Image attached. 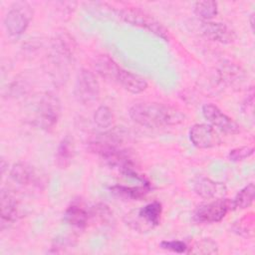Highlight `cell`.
<instances>
[{"mask_svg":"<svg viewBox=\"0 0 255 255\" xmlns=\"http://www.w3.org/2000/svg\"><path fill=\"white\" fill-rule=\"evenodd\" d=\"M232 209H234L232 200L225 197L216 198L199 205L193 214V219L198 223L219 222Z\"/></svg>","mask_w":255,"mask_h":255,"instance_id":"cell-5","label":"cell"},{"mask_svg":"<svg viewBox=\"0 0 255 255\" xmlns=\"http://www.w3.org/2000/svg\"><path fill=\"white\" fill-rule=\"evenodd\" d=\"M90 219L91 209H89L87 205L79 199H75L71 202L64 213L65 222L80 229L85 228Z\"/></svg>","mask_w":255,"mask_h":255,"instance_id":"cell-13","label":"cell"},{"mask_svg":"<svg viewBox=\"0 0 255 255\" xmlns=\"http://www.w3.org/2000/svg\"><path fill=\"white\" fill-rule=\"evenodd\" d=\"M95 68L103 78L108 80H116L121 70V67L107 55H102L97 58Z\"/></svg>","mask_w":255,"mask_h":255,"instance_id":"cell-18","label":"cell"},{"mask_svg":"<svg viewBox=\"0 0 255 255\" xmlns=\"http://www.w3.org/2000/svg\"><path fill=\"white\" fill-rule=\"evenodd\" d=\"M254 152L252 146H240L233 148L228 153V158L231 161H241L248 158Z\"/></svg>","mask_w":255,"mask_h":255,"instance_id":"cell-26","label":"cell"},{"mask_svg":"<svg viewBox=\"0 0 255 255\" xmlns=\"http://www.w3.org/2000/svg\"><path fill=\"white\" fill-rule=\"evenodd\" d=\"M75 96L84 105L92 104L99 99L100 84L94 73L86 69L79 71L75 84Z\"/></svg>","mask_w":255,"mask_h":255,"instance_id":"cell-7","label":"cell"},{"mask_svg":"<svg viewBox=\"0 0 255 255\" xmlns=\"http://www.w3.org/2000/svg\"><path fill=\"white\" fill-rule=\"evenodd\" d=\"M254 13L253 14H251V16H250V25H251V29L252 30H254Z\"/></svg>","mask_w":255,"mask_h":255,"instance_id":"cell-29","label":"cell"},{"mask_svg":"<svg viewBox=\"0 0 255 255\" xmlns=\"http://www.w3.org/2000/svg\"><path fill=\"white\" fill-rule=\"evenodd\" d=\"M191 188L195 194L204 199L225 197L227 187L222 182L214 181L208 177L196 176L191 180Z\"/></svg>","mask_w":255,"mask_h":255,"instance_id":"cell-11","label":"cell"},{"mask_svg":"<svg viewBox=\"0 0 255 255\" xmlns=\"http://www.w3.org/2000/svg\"><path fill=\"white\" fill-rule=\"evenodd\" d=\"M74 155H75L74 141L70 136L67 135L61 140L58 146V149L56 152V159H55L56 165L61 169L67 168L71 164L74 158Z\"/></svg>","mask_w":255,"mask_h":255,"instance_id":"cell-15","label":"cell"},{"mask_svg":"<svg viewBox=\"0 0 255 255\" xmlns=\"http://www.w3.org/2000/svg\"><path fill=\"white\" fill-rule=\"evenodd\" d=\"M61 115V103L59 99L50 93L41 96L37 103L34 124L42 129L52 128L58 122Z\"/></svg>","mask_w":255,"mask_h":255,"instance_id":"cell-3","label":"cell"},{"mask_svg":"<svg viewBox=\"0 0 255 255\" xmlns=\"http://www.w3.org/2000/svg\"><path fill=\"white\" fill-rule=\"evenodd\" d=\"M130 119L146 128L174 126L184 121L180 111L160 103H137L129 109Z\"/></svg>","mask_w":255,"mask_h":255,"instance_id":"cell-1","label":"cell"},{"mask_svg":"<svg viewBox=\"0 0 255 255\" xmlns=\"http://www.w3.org/2000/svg\"><path fill=\"white\" fill-rule=\"evenodd\" d=\"M54 42L56 51L64 58L71 59L75 51V41L73 40V38L68 33L64 32L58 34Z\"/></svg>","mask_w":255,"mask_h":255,"instance_id":"cell-20","label":"cell"},{"mask_svg":"<svg viewBox=\"0 0 255 255\" xmlns=\"http://www.w3.org/2000/svg\"><path fill=\"white\" fill-rule=\"evenodd\" d=\"M219 75L220 79L227 85H232L235 82L240 81L243 77L240 68L231 64L223 65L219 71Z\"/></svg>","mask_w":255,"mask_h":255,"instance_id":"cell-24","label":"cell"},{"mask_svg":"<svg viewBox=\"0 0 255 255\" xmlns=\"http://www.w3.org/2000/svg\"><path fill=\"white\" fill-rule=\"evenodd\" d=\"M254 94H253V91L251 92L250 95L247 96L246 100L244 101L243 105H242V110L244 113H252V110H253V104H254Z\"/></svg>","mask_w":255,"mask_h":255,"instance_id":"cell-28","label":"cell"},{"mask_svg":"<svg viewBox=\"0 0 255 255\" xmlns=\"http://www.w3.org/2000/svg\"><path fill=\"white\" fill-rule=\"evenodd\" d=\"M218 252V246L216 242L209 238L201 239L194 243L192 247H188L187 253L193 254H214Z\"/></svg>","mask_w":255,"mask_h":255,"instance_id":"cell-23","label":"cell"},{"mask_svg":"<svg viewBox=\"0 0 255 255\" xmlns=\"http://www.w3.org/2000/svg\"><path fill=\"white\" fill-rule=\"evenodd\" d=\"M194 14L201 21H210L217 15L218 7L215 1L205 0L197 1L194 3Z\"/></svg>","mask_w":255,"mask_h":255,"instance_id":"cell-19","label":"cell"},{"mask_svg":"<svg viewBox=\"0 0 255 255\" xmlns=\"http://www.w3.org/2000/svg\"><path fill=\"white\" fill-rule=\"evenodd\" d=\"M1 222H14L22 216V209L17 197L8 189H2L0 194ZM1 223V224H2Z\"/></svg>","mask_w":255,"mask_h":255,"instance_id":"cell-12","label":"cell"},{"mask_svg":"<svg viewBox=\"0 0 255 255\" xmlns=\"http://www.w3.org/2000/svg\"><path fill=\"white\" fill-rule=\"evenodd\" d=\"M254 215L253 213H249L243 218L240 219L235 225L233 226V230L238 233L239 235L249 237L253 235L254 232Z\"/></svg>","mask_w":255,"mask_h":255,"instance_id":"cell-25","label":"cell"},{"mask_svg":"<svg viewBox=\"0 0 255 255\" xmlns=\"http://www.w3.org/2000/svg\"><path fill=\"white\" fill-rule=\"evenodd\" d=\"M32 8L25 2H18L8 11L4 25L9 35L19 36L26 31L32 19Z\"/></svg>","mask_w":255,"mask_h":255,"instance_id":"cell-6","label":"cell"},{"mask_svg":"<svg viewBox=\"0 0 255 255\" xmlns=\"http://www.w3.org/2000/svg\"><path fill=\"white\" fill-rule=\"evenodd\" d=\"M115 117L112 110L107 106L99 107L94 114V121L96 125L100 128H110L114 123Z\"/></svg>","mask_w":255,"mask_h":255,"instance_id":"cell-22","label":"cell"},{"mask_svg":"<svg viewBox=\"0 0 255 255\" xmlns=\"http://www.w3.org/2000/svg\"><path fill=\"white\" fill-rule=\"evenodd\" d=\"M189 138L198 148H211L221 143V138L214 128L207 124H196L189 129Z\"/></svg>","mask_w":255,"mask_h":255,"instance_id":"cell-9","label":"cell"},{"mask_svg":"<svg viewBox=\"0 0 255 255\" xmlns=\"http://www.w3.org/2000/svg\"><path fill=\"white\" fill-rule=\"evenodd\" d=\"M255 186L253 183H249L243 187L232 200L234 209H245L249 207L254 201Z\"/></svg>","mask_w":255,"mask_h":255,"instance_id":"cell-21","label":"cell"},{"mask_svg":"<svg viewBox=\"0 0 255 255\" xmlns=\"http://www.w3.org/2000/svg\"><path fill=\"white\" fill-rule=\"evenodd\" d=\"M160 247L162 249L175 252V253H187L188 247L183 241L179 240H171V241H162L160 243Z\"/></svg>","mask_w":255,"mask_h":255,"instance_id":"cell-27","label":"cell"},{"mask_svg":"<svg viewBox=\"0 0 255 255\" xmlns=\"http://www.w3.org/2000/svg\"><path fill=\"white\" fill-rule=\"evenodd\" d=\"M202 115L212 126L225 133L236 134L240 131L238 124L213 104H205L202 107Z\"/></svg>","mask_w":255,"mask_h":255,"instance_id":"cell-8","label":"cell"},{"mask_svg":"<svg viewBox=\"0 0 255 255\" xmlns=\"http://www.w3.org/2000/svg\"><path fill=\"white\" fill-rule=\"evenodd\" d=\"M114 194L121 198L139 200L144 197L150 191V184L143 183L137 186H125V185H114L110 188Z\"/></svg>","mask_w":255,"mask_h":255,"instance_id":"cell-16","label":"cell"},{"mask_svg":"<svg viewBox=\"0 0 255 255\" xmlns=\"http://www.w3.org/2000/svg\"><path fill=\"white\" fill-rule=\"evenodd\" d=\"M161 213V203L152 201L140 208L130 210L126 214L124 221L129 228L135 231L145 232L159 224Z\"/></svg>","mask_w":255,"mask_h":255,"instance_id":"cell-2","label":"cell"},{"mask_svg":"<svg viewBox=\"0 0 255 255\" xmlns=\"http://www.w3.org/2000/svg\"><path fill=\"white\" fill-rule=\"evenodd\" d=\"M198 29L201 35L207 39L222 44H230L236 39L233 29L224 23L213 21H199Z\"/></svg>","mask_w":255,"mask_h":255,"instance_id":"cell-10","label":"cell"},{"mask_svg":"<svg viewBox=\"0 0 255 255\" xmlns=\"http://www.w3.org/2000/svg\"><path fill=\"white\" fill-rule=\"evenodd\" d=\"M118 16L125 22L144 28L151 32L152 34L156 35L157 37L167 41L168 40V33L167 30L159 23L155 18H153L151 15L136 9V8H126L118 11Z\"/></svg>","mask_w":255,"mask_h":255,"instance_id":"cell-4","label":"cell"},{"mask_svg":"<svg viewBox=\"0 0 255 255\" xmlns=\"http://www.w3.org/2000/svg\"><path fill=\"white\" fill-rule=\"evenodd\" d=\"M10 177L19 184L27 185L35 180L36 172L30 164L25 162H17L10 170Z\"/></svg>","mask_w":255,"mask_h":255,"instance_id":"cell-17","label":"cell"},{"mask_svg":"<svg viewBox=\"0 0 255 255\" xmlns=\"http://www.w3.org/2000/svg\"><path fill=\"white\" fill-rule=\"evenodd\" d=\"M116 81L119 82L127 91L132 94H139L147 88V83L145 79H143L137 74L126 71L122 68L117 76Z\"/></svg>","mask_w":255,"mask_h":255,"instance_id":"cell-14","label":"cell"}]
</instances>
